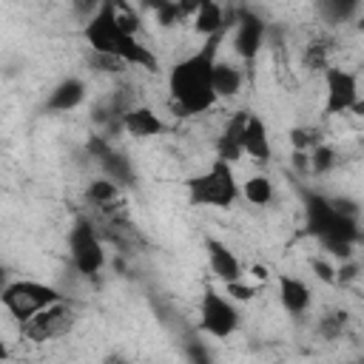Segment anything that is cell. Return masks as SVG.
Segmentation results:
<instances>
[{"label":"cell","mask_w":364,"mask_h":364,"mask_svg":"<svg viewBox=\"0 0 364 364\" xmlns=\"http://www.w3.org/2000/svg\"><path fill=\"white\" fill-rule=\"evenodd\" d=\"M225 34L208 37L193 54L176 60L168 71V97L176 117H196L216 105V94L210 85L213 63L219 60V43Z\"/></svg>","instance_id":"6da1fadb"},{"label":"cell","mask_w":364,"mask_h":364,"mask_svg":"<svg viewBox=\"0 0 364 364\" xmlns=\"http://www.w3.org/2000/svg\"><path fill=\"white\" fill-rule=\"evenodd\" d=\"M304 222L307 230L318 239V245L347 262L355 256V245L361 239L358 230V208L350 199H330L316 191H304Z\"/></svg>","instance_id":"7a4b0ae2"},{"label":"cell","mask_w":364,"mask_h":364,"mask_svg":"<svg viewBox=\"0 0 364 364\" xmlns=\"http://www.w3.org/2000/svg\"><path fill=\"white\" fill-rule=\"evenodd\" d=\"M82 37L88 43V48L94 54L111 57L117 63H122L125 68H145V71H156V54L136 37L128 34L119 20H117V6L114 3H100L94 9L91 17H85L82 26Z\"/></svg>","instance_id":"3957f363"},{"label":"cell","mask_w":364,"mask_h":364,"mask_svg":"<svg viewBox=\"0 0 364 364\" xmlns=\"http://www.w3.org/2000/svg\"><path fill=\"white\" fill-rule=\"evenodd\" d=\"M185 191L193 208H230L239 199V182L233 165L222 159H213L208 171L185 179Z\"/></svg>","instance_id":"277c9868"},{"label":"cell","mask_w":364,"mask_h":364,"mask_svg":"<svg viewBox=\"0 0 364 364\" xmlns=\"http://www.w3.org/2000/svg\"><path fill=\"white\" fill-rule=\"evenodd\" d=\"M63 299L65 296L57 287H51L46 282H37V279H14V282H6V287L0 290V304L20 324L28 321L31 316H37L40 310L63 301Z\"/></svg>","instance_id":"5b68a950"},{"label":"cell","mask_w":364,"mask_h":364,"mask_svg":"<svg viewBox=\"0 0 364 364\" xmlns=\"http://www.w3.org/2000/svg\"><path fill=\"white\" fill-rule=\"evenodd\" d=\"M68 256L80 276H97L105 267V245L88 216H77L68 228Z\"/></svg>","instance_id":"8992f818"},{"label":"cell","mask_w":364,"mask_h":364,"mask_svg":"<svg viewBox=\"0 0 364 364\" xmlns=\"http://www.w3.org/2000/svg\"><path fill=\"white\" fill-rule=\"evenodd\" d=\"M242 324V313L236 301H230L222 290L205 287L199 301V330L210 338H230Z\"/></svg>","instance_id":"52a82bcc"},{"label":"cell","mask_w":364,"mask_h":364,"mask_svg":"<svg viewBox=\"0 0 364 364\" xmlns=\"http://www.w3.org/2000/svg\"><path fill=\"white\" fill-rule=\"evenodd\" d=\"M358 77L341 65L324 68V117L358 111Z\"/></svg>","instance_id":"ba28073f"},{"label":"cell","mask_w":364,"mask_h":364,"mask_svg":"<svg viewBox=\"0 0 364 364\" xmlns=\"http://www.w3.org/2000/svg\"><path fill=\"white\" fill-rule=\"evenodd\" d=\"M74 307L63 299L46 310H40L37 316H31L28 321L20 324V333L28 338V341H54V338H63L71 327H74Z\"/></svg>","instance_id":"9c48e42d"},{"label":"cell","mask_w":364,"mask_h":364,"mask_svg":"<svg viewBox=\"0 0 364 364\" xmlns=\"http://www.w3.org/2000/svg\"><path fill=\"white\" fill-rule=\"evenodd\" d=\"M88 154H91V159H97L102 176L111 179L117 188L134 185V165H131V159H128L125 154L114 151V148L108 145V139L91 136V139H88Z\"/></svg>","instance_id":"30bf717a"},{"label":"cell","mask_w":364,"mask_h":364,"mask_svg":"<svg viewBox=\"0 0 364 364\" xmlns=\"http://www.w3.org/2000/svg\"><path fill=\"white\" fill-rule=\"evenodd\" d=\"M264 37H267V23L259 14L239 9L233 17V51L242 60H253L264 46Z\"/></svg>","instance_id":"8fae6325"},{"label":"cell","mask_w":364,"mask_h":364,"mask_svg":"<svg viewBox=\"0 0 364 364\" xmlns=\"http://www.w3.org/2000/svg\"><path fill=\"white\" fill-rule=\"evenodd\" d=\"M119 128H122L128 136H134V139H148V136H162V134H168V122H165L154 108H148V105H134V108H128L125 117H122V122H119Z\"/></svg>","instance_id":"7c38bea8"},{"label":"cell","mask_w":364,"mask_h":364,"mask_svg":"<svg viewBox=\"0 0 364 364\" xmlns=\"http://www.w3.org/2000/svg\"><path fill=\"white\" fill-rule=\"evenodd\" d=\"M205 256H208L210 273H213L222 284L242 279V262L236 259V253H233L225 242H219V239H213V236H205Z\"/></svg>","instance_id":"4fadbf2b"},{"label":"cell","mask_w":364,"mask_h":364,"mask_svg":"<svg viewBox=\"0 0 364 364\" xmlns=\"http://www.w3.org/2000/svg\"><path fill=\"white\" fill-rule=\"evenodd\" d=\"M247 114L250 111H233L225 119V125H222V131L216 136V159H222L228 165H233L236 159H242V131H245Z\"/></svg>","instance_id":"5bb4252c"},{"label":"cell","mask_w":364,"mask_h":364,"mask_svg":"<svg viewBox=\"0 0 364 364\" xmlns=\"http://www.w3.org/2000/svg\"><path fill=\"white\" fill-rule=\"evenodd\" d=\"M233 17H236V11H225V6L205 0V3H196L193 6V20L191 23H193L196 34H202L208 40V37L225 34V28L233 26Z\"/></svg>","instance_id":"9a60e30c"},{"label":"cell","mask_w":364,"mask_h":364,"mask_svg":"<svg viewBox=\"0 0 364 364\" xmlns=\"http://www.w3.org/2000/svg\"><path fill=\"white\" fill-rule=\"evenodd\" d=\"M273 148H270V134H267V125L259 114H247V122H245V131H242V156H250L253 162L264 165L270 159Z\"/></svg>","instance_id":"2e32d148"},{"label":"cell","mask_w":364,"mask_h":364,"mask_svg":"<svg viewBox=\"0 0 364 364\" xmlns=\"http://www.w3.org/2000/svg\"><path fill=\"white\" fill-rule=\"evenodd\" d=\"M279 301L290 316H304L313 304V290L304 279L290 276V273H279Z\"/></svg>","instance_id":"e0dca14e"},{"label":"cell","mask_w":364,"mask_h":364,"mask_svg":"<svg viewBox=\"0 0 364 364\" xmlns=\"http://www.w3.org/2000/svg\"><path fill=\"white\" fill-rule=\"evenodd\" d=\"M85 94H88V85H85L80 77H65V80H60V82L48 91L46 108L54 111V114H68V111H74L77 105H82Z\"/></svg>","instance_id":"ac0fdd59"},{"label":"cell","mask_w":364,"mask_h":364,"mask_svg":"<svg viewBox=\"0 0 364 364\" xmlns=\"http://www.w3.org/2000/svg\"><path fill=\"white\" fill-rule=\"evenodd\" d=\"M242 82H245V74L236 63H228V60H216L213 63V71H210V85H213V94L216 100H230L242 91Z\"/></svg>","instance_id":"d6986e66"},{"label":"cell","mask_w":364,"mask_h":364,"mask_svg":"<svg viewBox=\"0 0 364 364\" xmlns=\"http://www.w3.org/2000/svg\"><path fill=\"white\" fill-rule=\"evenodd\" d=\"M85 199L108 216V213H114V208L119 205V188H117L111 179L100 176V179H91V182H88V188H85Z\"/></svg>","instance_id":"ffe728a7"},{"label":"cell","mask_w":364,"mask_h":364,"mask_svg":"<svg viewBox=\"0 0 364 364\" xmlns=\"http://www.w3.org/2000/svg\"><path fill=\"white\" fill-rule=\"evenodd\" d=\"M239 196H245L250 205L264 208V205L273 202V182H270L267 176L256 173V176H250V179H245V182L239 185Z\"/></svg>","instance_id":"44dd1931"},{"label":"cell","mask_w":364,"mask_h":364,"mask_svg":"<svg viewBox=\"0 0 364 364\" xmlns=\"http://www.w3.org/2000/svg\"><path fill=\"white\" fill-rule=\"evenodd\" d=\"M347 321H350V316H347L344 310H330V313H324V316L318 318L316 333H318L321 338H327V341H336V338H341V336H344Z\"/></svg>","instance_id":"7402d4cb"},{"label":"cell","mask_w":364,"mask_h":364,"mask_svg":"<svg viewBox=\"0 0 364 364\" xmlns=\"http://www.w3.org/2000/svg\"><path fill=\"white\" fill-rule=\"evenodd\" d=\"M307 165H310L313 173H327V171L336 168V151H333L330 145L318 142L316 148L307 151Z\"/></svg>","instance_id":"603a6c76"},{"label":"cell","mask_w":364,"mask_h":364,"mask_svg":"<svg viewBox=\"0 0 364 364\" xmlns=\"http://www.w3.org/2000/svg\"><path fill=\"white\" fill-rule=\"evenodd\" d=\"M304 65H307V68H327V65H330V63H327V43L313 40V43L307 46V51H304Z\"/></svg>","instance_id":"cb8c5ba5"},{"label":"cell","mask_w":364,"mask_h":364,"mask_svg":"<svg viewBox=\"0 0 364 364\" xmlns=\"http://www.w3.org/2000/svg\"><path fill=\"white\" fill-rule=\"evenodd\" d=\"M290 142H293V148H296L299 154H304V151L316 148L321 139H318L316 131H310V128H293V131H290Z\"/></svg>","instance_id":"d4e9b609"},{"label":"cell","mask_w":364,"mask_h":364,"mask_svg":"<svg viewBox=\"0 0 364 364\" xmlns=\"http://www.w3.org/2000/svg\"><path fill=\"white\" fill-rule=\"evenodd\" d=\"M225 296L230 301H250L256 296V287L253 284H245V279H236V282H228L225 284Z\"/></svg>","instance_id":"484cf974"},{"label":"cell","mask_w":364,"mask_h":364,"mask_svg":"<svg viewBox=\"0 0 364 364\" xmlns=\"http://www.w3.org/2000/svg\"><path fill=\"white\" fill-rule=\"evenodd\" d=\"M355 9H358V3H338V0L321 3V11L333 14V17H330V23H338V20H344V17H347V14H353Z\"/></svg>","instance_id":"4316f807"},{"label":"cell","mask_w":364,"mask_h":364,"mask_svg":"<svg viewBox=\"0 0 364 364\" xmlns=\"http://www.w3.org/2000/svg\"><path fill=\"white\" fill-rule=\"evenodd\" d=\"M310 267H313V273H316L321 282L336 284V267H333L327 259H313V262H310Z\"/></svg>","instance_id":"83f0119b"},{"label":"cell","mask_w":364,"mask_h":364,"mask_svg":"<svg viewBox=\"0 0 364 364\" xmlns=\"http://www.w3.org/2000/svg\"><path fill=\"white\" fill-rule=\"evenodd\" d=\"M188 358H191V364H213L210 361V355H208V350L202 347V344H188Z\"/></svg>","instance_id":"f1b7e54d"},{"label":"cell","mask_w":364,"mask_h":364,"mask_svg":"<svg viewBox=\"0 0 364 364\" xmlns=\"http://www.w3.org/2000/svg\"><path fill=\"white\" fill-rule=\"evenodd\" d=\"M6 358H9V344H6V338L0 336V364H3Z\"/></svg>","instance_id":"f546056e"},{"label":"cell","mask_w":364,"mask_h":364,"mask_svg":"<svg viewBox=\"0 0 364 364\" xmlns=\"http://www.w3.org/2000/svg\"><path fill=\"white\" fill-rule=\"evenodd\" d=\"M253 276H256V279H264L267 273H264V267H253Z\"/></svg>","instance_id":"4dcf8cb0"},{"label":"cell","mask_w":364,"mask_h":364,"mask_svg":"<svg viewBox=\"0 0 364 364\" xmlns=\"http://www.w3.org/2000/svg\"><path fill=\"white\" fill-rule=\"evenodd\" d=\"M6 287V270H3V264H0V290Z\"/></svg>","instance_id":"1f68e13d"}]
</instances>
